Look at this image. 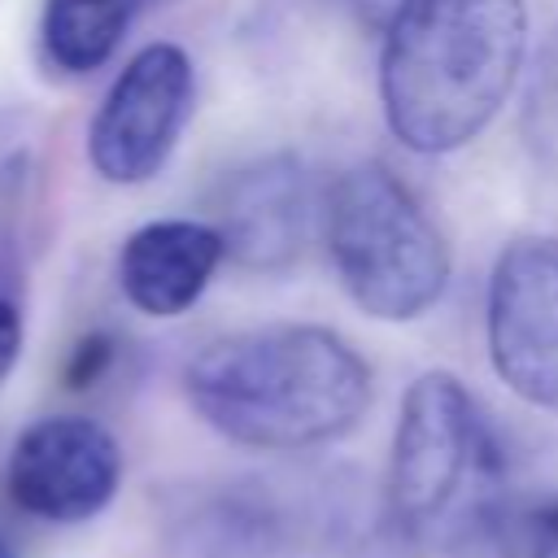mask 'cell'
Here are the masks:
<instances>
[{
    "label": "cell",
    "mask_w": 558,
    "mask_h": 558,
    "mask_svg": "<svg viewBox=\"0 0 558 558\" xmlns=\"http://www.w3.org/2000/svg\"><path fill=\"white\" fill-rule=\"evenodd\" d=\"M17 353H22V314L9 296H0V384L17 366Z\"/></svg>",
    "instance_id": "cell-13"
},
{
    "label": "cell",
    "mask_w": 558,
    "mask_h": 558,
    "mask_svg": "<svg viewBox=\"0 0 558 558\" xmlns=\"http://www.w3.org/2000/svg\"><path fill=\"white\" fill-rule=\"evenodd\" d=\"M523 52V0H410L379 52L388 131L427 157L471 144L506 105Z\"/></svg>",
    "instance_id": "cell-2"
},
{
    "label": "cell",
    "mask_w": 558,
    "mask_h": 558,
    "mask_svg": "<svg viewBox=\"0 0 558 558\" xmlns=\"http://www.w3.org/2000/svg\"><path fill=\"white\" fill-rule=\"evenodd\" d=\"M488 357L527 405L558 414V240L506 244L488 275Z\"/></svg>",
    "instance_id": "cell-5"
},
{
    "label": "cell",
    "mask_w": 558,
    "mask_h": 558,
    "mask_svg": "<svg viewBox=\"0 0 558 558\" xmlns=\"http://www.w3.org/2000/svg\"><path fill=\"white\" fill-rule=\"evenodd\" d=\"M405 4H410V0H353V9H357L371 26H379V31H388V22H392Z\"/></svg>",
    "instance_id": "cell-14"
},
{
    "label": "cell",
    "mask_w": 558,
    "mask_h": 558,
    "mask_svg": "<svg viewBox=\"0 0 558 558\" xmlns=\"http://www.w3.org/2000/svg\"><path fill=\"white\" fill-rule=\"evenodd\" d=\"M314 222L310 174L296 157L275 153L235 170L218 201V235L244 270H283L301 257Z\"/></svg>",
    "instance_id": "cell-8"
},
{
    "label": "cell",
    "mask_w": 558,
    "mask_h": 558,
    "mask_svg": "<svg viewBox=\"0 0 558 558\" xmlns=\"http://www.w3.org/2000/svg\"><path fill=\"white\" fill-rule=\"evenodd\" d=\"M135 13L140 0H48L39 26L44 57L65 74L100 70L118 52Z\"/></svg>",
    "instance_id": "cell-10"
},
{
    "label": "cell",
    "mask_w": 558,
    "mask_h": 558,
    "mask_svg": "<svg viewBox=\"0 0 558 558\" xmlns=\"http://www.w3.org/2000/svg\"><path fill=\"white\" fill-rule=\"evenodd\" d=\"M331 266L357 310L384 323L427 314L449 283V244L414 192L379 161L349 166L323 205Z\"/></svg>",
    "instance_id": "cell-4"
},
{
    "label": "cell",
    "mask_w": 558,
    "mask_h": 558,
    "mask_svg": "<svg viewBox=\"0 0 558 558\" xmlns=\"http://www.w3.org/2000/svg\"><path fill=\"white\" fill-rule=\"evenodd\" d=\"M192 410L231 445L301 453L353 432L371 405V366L314 323H270L205 344L183 375Z\"/></svg>",
    "instance_id": "cell-1"
},
{
    "label": "cell",
    "mask_w": 558,
    "mask_h": 558,
    "mask_svg": "<svg viewBox=\"0 0 558 558\" xmlns=\"http://www.w3.org/2000/svg\"><path fill=\"white\" fill-rule=\"evenodd\" d=\"M480 545L493 558H558V484H506L480 527Z\"/></svg>",
    "instance_id": "cell-11"
},
{
    "label": "cell",
    "mask_w": 558,
    "mask_h": 558,
    "mask_svg": "<svg viewBox=\"0 0 558 558\" xmlns=\"http://www.w3.org/2000/svg\"><path fill=\"white\" fill-rule=\"evenodd\" d=\"M506 484V453L462 379L449 371L418 375L405 388L388 453L384 510L392 532L427 549L480 541Z\"/></svg>",
    "instance_id": "cell-3"
},
{
    "label": "cell",
    "mask_w": 558,
    "mask_h": 558,
    "mask_svg": "<svg viewBox=\"0 0 558 558\" xmlns=\"http://www.w3.org/2000/svg\"><path fill=\"white\" fill-rule=\"evenodd\" d=\"M0 558H13V545H9V536L0 532Z\"/></svg>",
    "instance_id": "cell-15"
},
{
    "label": "cell",
    "mask_w": 558,
    "mask_h": 558,
    "mask_svg": "<svg viewBox=\"0 0 558 558\" xmlns=\"http://www.w3.org/2000/svg\"><path fill=\"white\" fill-rule=\"evenodd\" d=\"M222 257L227 248L214 222L157 218L126 235L118 253V283L140 314L179 318L201 301Z\"/></svg>",
    "instance_id": "cell-9"
},
{
    "label": "cell",
    "mask_w": 558,
    "mask_h": 558,
    "mask_svg": "<svg viewBox=\"0 0 558 558\" xmlns=\"http://www.w3.org/2000/svg\"><path fill=\"white\" fill-rule=\"evenodd\" d=\"M523 135H527L532 157L558 174V35L545 44L532 70V87L523 105Z\"/></svg>",
    "instance_id": "cell-12"
},
{
    "label": "cell",
    "mask_w": 558,
    "mask_h": 558,
    "mask_svg": "<svg viewBox=\"0 0 558 558\" xmlns=\"http://www.w3.org/2000/svg\"><path fill=\"white\" fill-rule=\"evenodd\" d=\"M192 61L179 44L140 48L92 118L87 153L96 174L109 183L153 179L192 118Z\"/></svg>",
    "instance_id": "cell-6"
},
{
    "label": "cell",
    "mask_w": 558,
    "mask_h": 558,
    "mask_svg": "<svg viewBox=\"0 0 558 558\" xmlns=\"http://www.w3.org/2000/svg\"><path fill=\"white\" fill-rule=\"evenodd\" d=\"M4 480L22 514L83 523L113 501L122 484V449L96 418L52 414L13 440Z\"/></svg>",
    "instance_id": "cell-7"
}]
</instances>
